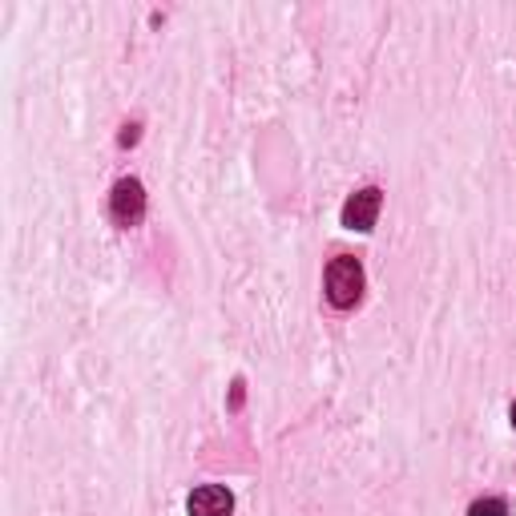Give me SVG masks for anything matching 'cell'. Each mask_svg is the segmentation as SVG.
<instances>
[{
    "instance_id": "6da1fadb",
    "label": "cell",
    "mask_w": 516,
    "mask_h": 516,
    "mask_svg": "<svg viewBox=\"0 0 516 516\" xmlns=\"http://www.w3.org/2000/svg\"><path fill=\"white\" fill-rule=\"evenodd\" d=\"M363 295V266L359 258H351V254H339V258H331V266H327V299H331V307L347 311L355 307Z\"/></svg>"
},
{
    "instance_id": "7a4b0ae2",
    "label": "cell",
    "mask_w": 516,
    "mask_h": 516,
    "mask_svg": "<svg viewBox=\"0 0 516 516\" xmlns=\"http://www.w3.org/2000/svg\"><path fill=\"white\" fill-rule=\"evenodd\" d=\"M109 214H113V222L118 227H137L145 214V190L137 178H121L118 186H113V194H109Z\"/></svg>"
},
{
    "instance_id": "3957f363",
    "label": "cell",
    "mask_w": 516,
    "mask_h": 516,
    "mask_svg": "<svg viewBox=\"0 0 516 516\" xmlns=\"http://www.w3.org/2000/svg\"><path fill=\"white\" fill-rule=\"evenodd\" d=\"M380 206H383L380 186H363V190H355L343 206V227L347 230H372L375 218H380Z\"/></svg>"
},
{
    "instance_id": "277c9868",
    "label": "cell",
    "mask_w": 516,
    "mask_h": 516,
    "mask_svg": "<svg viewBox=\"0 0 516 516\" xmlns=\"http://www.w3.org/2000/svg\"><path fill=\"white\" fill-rule=\"evenodd\" d=\"M186 508H190V516H230L235 512V497L222 484H202V489L190 492Z\"/></svg>"
},
{
    "instance_id": "5b68a950",
    "label": "cell",
    "mask_w": 516,
    "mask_h": 516,
    "mask_svg": "<svg viewBox=\"0 0 516 516\" xmlns=\"http://www.w3.org/2000/svg\"><path fill=\"white\" fill-rule=\"evenodd\" d=\"M468 516H508V504L500 497H484L468 508Z\"/></svg>"
},
{
    "instance_id": "8992f818",
    "label": "cell",
    "mask_w": 516,
    "mask_h": 516,
    "mask_svg": "<svg viewBox=\"0 0 516 516\" xmlns=\"http://www.w3.org/2000/svg\"><path fill=\"white\" fill-rule=\"evenodd\" d=\"M137 142V126H126L121 129V145H134Z\"/></svg>"
},
{
    "instance_id": "52a82bcc",
    "label": "cell",
    "mask_w": 516,
    "mask_h": 516,
    "mask_svg": "<svg viewBox=\"0 0 516 516\" xmlns=\"http://www.w3.org/2000/svg\"><path fill=\"white\" fill-rule=\"evenodd\" d=\"M512 427H516V404H512Z\"/></svg>"
}]
</instances>
